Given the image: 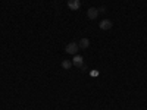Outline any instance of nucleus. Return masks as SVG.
Returning a JSON list of instances; mask_svg holds the SVG:
<instances>
[{
    "label": "nucleus",
    "instance_id": "39448f33",
    "mask_svg": "<svg viewBox=\"0 0 147 110\" xmlns=\"http://www.w3.org/2000/svg\"><path fill=\"white\" fill-rule=\"evenodd\" d=\"M68 7L71 10H78L81 7V2L80 0H68Z\"/></svg>",
    "mask_w": 147,
    "mask_h": 110
},
{
    "label": "nucleus",
    "instance_id": "f257e3e1",
    "mask_svg": "<svg viewBox=\"0 0 147 110\" xmlns=\"http://www.w3.org/2000/svg\"><path fill=\"white\" fill-rule=\"evenodd\" d=\"M78 50H80V46H78V43H75V41L66 44V47H65V52H66L68 54H72V56H75V54L78 53Z\"/></svg>",
    "mask_w": 147,
    "mask_h": 110
},
{
    "label": "nucleus",
    "instance_id": "423d86ee",
    "mask_svg": "<svg viewBox=\"0 0 147 110\" xmlns=\"http://www.w3.org/2000/svg\"><path fill=\"white\" fill-rule=\"evenodd\" d=\"M78 46H80V48H88L90 47V40L88 38H81Z\"/></svg>",
    "mask_w": 147,
    "mask_h": 110
},
{
    "label": "nucleus",
    "instance_id": "f03ea898",
    "mask_svg": "<svg viewBox=\"0 0 147 110\" xmlns=\"http://www.w3.org/2000/svg\"><path fill=\"white\" fill-rule=\"evenodd\" d=\"M112 25H113V22L110 21V19H103V21H100V23H99V27H100L102 31L110 30V28H112Z\"/></svg>",
    "mask_w": 147,
    "mask_h": 110
},
{
    "label": "nucleus",
    "instance_id": "6e6552de",
    "mask_svg": "<svg viewBox=\"0 0 147 110\" xmlns=\"http://www.w3.org/2000/svg\"><path fill=\"white\" fill-rule=\"evenodd\" d=\"M99 12H100V13H105V12H106V7H105V6H102V7L99 9Z\"/></svg>",
    "mask_w": 147,
    "mask_h": 110
},
{
    "label": "nucleus",
    "instance_id": "0eeeda50",
    "mask_svg": "<svg viewBox=\"0 0 147 110\" xmlns=\"http://www.w3.org/2000/svg\"><path fill=\"white\" fill-rule=\"evenodd\" d=\"M62 68L63 69H71L72 68V62H71V60H63V62H62Z\"/></svg>",
    "mask_w": 147,
    "mask_h": 110
},
{
    "label": "nucleus",
    "instance_id": "20e7f679",
    "mask_svg": "<svg viewBox=\"0 0 147 110\" xmlns=\"http://www.w3.org/2000/svg\"><path fill=\"white\" fill-rule=\"evenodd\" d=\"M72 65H74V66H77V68H82V66H84V59H82V56H78V54L74 56Z\"/></svg>",
    "mask_w": 147,
    "mask_h": 110
},
{
    "label": "nucleus",
    "instance_id": "7ed1b4c3",
    "mask_svg": "<svg viewBox=\"0 0 147 110\" xmlns=\"http://www.w3.org/2000/svg\"><path fill=\"white\" fill-rule=\"evenodd\" d=\"M99 15H100V12H99V9H97V7H90L87 10L88 19H97V16H99Z\"/></svg>",
    "mask_w": 147,
    "mask_h": 110
},
{
    "label": "nucleus",
    "instance_id": "1a4fd4ad",
    "mask_svg": "<svg viewBox=\"0 0 147 110\" xmlns=\"http://www.w3.org/2000/svg\"><path fill=\"white\" fill-rule=\"evenodd\" d=\"M91 75H93V76H96V75H99V70H93V72H91Z\"/></svg>",
    "mask_w": 147,
    "mask_h": 110
}]
</instances>
